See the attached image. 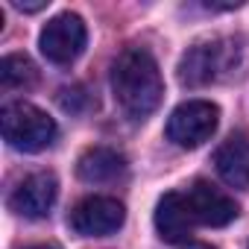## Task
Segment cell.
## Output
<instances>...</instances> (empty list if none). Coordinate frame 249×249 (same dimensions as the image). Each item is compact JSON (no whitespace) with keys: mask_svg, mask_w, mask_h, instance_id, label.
Instances as JSON below:
<instances>
[{"mask_svg":"<svg viewBox=\"0 0 249 249\" xmlns=\"http://www.w3.org/2000/svg\"><path fill=\"white\" fill-rule=\"evenodd\" d=\"M111 91H114L117 106L132 120L150 117L159 108L161 94H164L161 71H159V62L153 59V53L144 47L123 50L111 68Z\"/></svg>","mask_w":249,"mask_h":249,"instance_id":"obj_1","label":"cell"},{"mask_svg":"<svg viewBox=\"0 0 249 249\" xmlns=\"http://www.w3.org/2000/svg\"><path fill=\"white\" fill-rule=\"evenodd\" d=\"M249 65V47L243 38H211L188 47L179 59V82L188 88H205L214 82L240 79Z\"/></svg>","mask_w":249,"mask_h":249,"instance_id":"obj_2","label":"cell"},{"mask_svg":"<svg viewBox=\"0 0 249 249\" xmlns=\"http://www.w3.org/2000/svg\"><path fill=\"white\" fill-rule=\"evenodd\" d=\"M3 138L21 153H41L56 141V120L33 103H9L0 114Z\"/></svg>","mask_w":249,"mask_h":249,"instance_id":"obj_3","label":"cell"},{"mask_svg":"<svg viewBox=\"0 0 249 249\" xmlns=\"http://www.w3.org/2000/svg\"><path fill=\"white\" fill-rule=\"evenodd\" d=\"M220 123V108L208 100H188L182 106L173 108L170 120H167V138L176 147L194 150L199 144H205Z\"/></svg>","mask_w":249,"mask_h":249,"instance_id":"obj_4","label":"cell"},{"mask_svg":"<svg viewBox=\"0 0 249 249\" xmlns=\"http://www.w3.org/2000/svg\"><path fill=\"white\" fill-rule=\"evenodd\" d=\"M88 41V30L82 24L79 15L73 12H62L53 21H47V27L38 36V47L47 56V62L53 65H71L79 59V53L85 50Z\"/></svg>","mask_w":249,"mask_h":249,"instance_id":"obj_5","label":"cell"},{"mask_svg":"<svg viewBox=\"0 0 249 249\" xmlns=\"http://www.w3.org/2000/svg\"><path fill=\"white\" fill-rule=\"evenodd\" d=\"M126 220V211L114 196H85L82 202L73 205L68 223L76 234L82 237H106L117 231Z\"/></svg>","mask_w":249,"mask_h":249,"instance_id":"obj_6","label":"cell"},{"mask_svg":"<svg viewBox=\"0 0 249 249\" xmlns=\"http://www.w3.org/2000/svg\"><path fill=\"white\" fill-rule=\"evenodd\" d=\"M56 194H59V185L53 173H33L24 182H18V188L9 196V208L27 220H41L50 214Z\"/></svg>","mask_w":249,"mask_h":249,"instance_id":"obj_7","label":"cell"},{"mask_svg":"<svg viewBox=\"0 0 249 249\" xmlns=\"http://www.w3.org/2000/svg\"><path fill=\"white\" fill-rule=\"evenodd\" d=\"M185 196H188V205L199 226H226L237 217V202L226 191H220L217 185H211L205 179L194 182Z\"/></svg>","mask_w":249,"mask_h":249,"instance_id":"obj_8","label":"cell"},{"mask_svg":"<svg viewBox=\"0 0 249 249\" xmlns=\"http://www.w3.org/2000/svg\"><path fill=\"white\" fill-rule=\"evenodd\" d=\"M196 226V217L188 205V196L179 191H170L156 205V231L167 243H185Z\"/></svg>","mask_w":249,"mask_h":249,"instance_id":"obj_9","label":"cell"},{"mask_svg":"<svg viewBox=\"0 0 249 249\" xmlns=\"http://www.w3.org/2000/svg\"><path fill=\"white\" fill-rule=\"evenodd\" d=\"M214 164H217V173L220 179L229 185V188H237V191H246L249 188V135L246 132H234L229 135L217 156H214Z\"/></svg>","mask_w":249,"mask_h":249,"instance_id":"obj_10","label":"cell"},{"mask_svg":"<svg viewBox=\"0 0 249 249\" xmlns=\"http://www.w3.org/2000/svg\"><path fill=\"white\" fill-rule=\"evenodd\" d=\"M76 173L88 185H108L126 176V159L111 147H91L79 156Z\"/></svg>","mask_w":249,"mask_h":249,"instance_id":"obj_11","label":"cell"},{"mask_svg":"<svg viewBox=\"0 0 249 249\" xmlns=\"http://www.w3.org/2000/svg\"><path fill=\"white\" fill-rule=\"evenodd\" d=\"M36 79H38V71L24 53H12L0 62V82L6 88H30Z\"/></svg>","mask_w":249,"mask_h":249,"instance_id":"obj_12","label":"cell"},{"mask_svg":"<svg viewBox=\"0 0 249 249\" xmlns=\"http://www.w3.org/2000/svg\"><path fill=\"white\" fill-rule=\"evenodd\" d=\"M79 100H88L85 88H79V85H73V88H62V94H59V103H62L65 111H79V108H82Z\"/></svg>","mask_w":249,"mask_h":249,"instance_id":"obj_13","label":"cell"},{"mask_svg":"<svg viewBox=\"0 0 249 249\" xmlns=\"http://www.w3.org/2000/svg\"><path fill=\"white\" fill-rule=\"evenodd\" d=\"M15 6L21 9V12H38V9H44L47 3L41 0V3H24V0H15Z\"/></svg>","mask_w":249,"mask_h":249,"instance_id":"obj_14","label":"cell"},{"mask_svg":"<svg viewBox=\"0 0 249 249\" xmlns=\"http://www.w3.org/2000/svg\"><path fill=\"white\" fill-rule=\"evenodd\" d=\"M188 249H214V246H205V243H196V246H188Z\"/></svg>","mask_w":249,"mask_h":249,"instance_id":"obj_15","label":"cell"},{"mask_svg":"<svg viewBox=\"0 0 249 249\" xmlns=\"http://www.w3.org/2000/svg\"><path fill=\"white\" fill-rule=\"evenodd\" d=\"M30 249H56V246H30Z\"/></svg>","mask_w":249,"mask_h":249,"instance_id":"obj_16","label":"cell"}]
</instances>
